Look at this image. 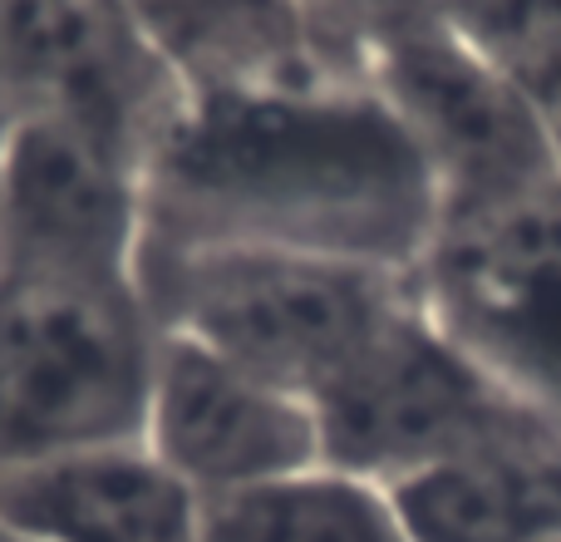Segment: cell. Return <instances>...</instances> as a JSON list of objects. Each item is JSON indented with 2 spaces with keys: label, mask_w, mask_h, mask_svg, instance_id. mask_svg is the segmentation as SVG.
<instances>
[{
  "label": "cell",
  "mask_w": 561,
  "mask_h": 542,
  "mask_svg": "<svg viewBox=\"0 0 561 542\" xmlns=\"http://www.w3.org/2000/svg\"><path fill=\"white\" fill-rule=\"evenodd\" d=\"M138 439L197 498L320 464V434L306 399L168 330L158 336Z\"/></svg>",
  "instance_id": "52a82bcc"
},
{
  "label": "cell",
  "mask_w": 561,
  "mask_h": 542,
  "mask_svg": "<svg viewBox=\"0 0 561 542\" xmlns=\"http://www.w3.org/2000/svg\"><path fill=\"white\" fill-rule=\"evenodd\" d=\"M178 94L280 84L345 69L320 49L300 0H94ZM365 75V69H355Z\"/></svg>",
  "instance_id": "9c48e42d"
},
{
  "label": "cell",
  "mask_w": 561,
  "mask_h": 542,
  "mask_svg": "<svg viewBox=\"0 0 561 542\" xmlns=\"http://www.w3.org/2000/svg\"><path fill=\"white\" fill-rule=\"evenodd\" d=\"M10 118H15V109H10V89H5V75H0V148H5V134H10Z\"/></svg>",
  "instance_id": "5bb4252c"
},
{
  "label": "cell",
  "mask_w": 561,
  "mask_h": 542,
  "mask_svg": "<svg viewBox=\"0 0 561 542\" xmlns=\"http://www.w3.org/2000/svg\"><path fill=\"white\" fill-rule=\"evenodd\" d=\"M158 336L138 267L0 252V478L144 434Z\"/></svg>",
  "instance_id": "7a4b0ae2"
},
{
  "label": "cell",
  "mask_w": 561,
  "mask_h": 542,
  "mask_svg": "<svg viewBox=\"0 0 561 542\" xmlns=\"http://www.w3.org/2000/svg\"><path fill=\"white\" fill-rule=\"evenodd\" d=\"M389 494L409 542H561V434L537 419Z\"/></svg>",
  "instance_id": "30bf717a"
},
{
  "label": "cell",
  "mask_w": 561,
  "mask_h": 542,
  "mask_svg": "<svg viewBox=\"0 0 561 542\" xmlns=\"http://www.w3.org/2000/svg\"><path fill=\"white\" fill-rule=\"evenodd\" d=\"M138 281L158 330L256 370L306 405L414 301V271L280 247H144Z\"/></svg>",
  "instance_id": "3957f363"
},
{
  "label": "cell",
  "mask_w": 561,
  "mask_h": 542,
  "mask_svg": "<svg viewBox=\"0 0 561 542\" xmlns=\"http://www.w3.org/2000/svg\"><path fill=\"white\" fill-rule=\"evenodd\" d=\"M414 291L517 405L561 434V183L438 217Z\"/></svg>",
  "instance_id": "5b68a950"
},
{
  "label": "cell",
  "mask_w": 561,
  "mask_h": 542,
  "mask_svg": "<svg viewBox=\"0 0 561 542\" xmlns=\"http://www.w3.org/2000/svg\"><path fill=\"white\" fill-rule=\"evenodd\" d=\"M203 542H409V528L385 484L320 459L203 498Z\"/></svg>",
  "instance_id": "8fae6325"
},
{
  "label": "cell",
  "mask_w": 561,
  "mask_h": 542,
  "mask_svg": "<svg viewBox=\"0 0 561 542\" xmlns=\"http://www.w3.org/2000/svg\"><path fill=\"white\" fill-rule=\"evenodd\" d=\"M320 459L394 488L468 449L537 425L434 316L409 301L316 399Z\"/></svg>",
  "instance_id": "277c9868"
},
{
  "label": "cell",
  "mask_w": 561,
  "mask_h": 542,
  "mask_svg": "<svg viewBox=\"0 0 561 542\" xmlns=\"http://www.w3.org/2000/svg\"><path fill=\"white\" fill-rule=\"evenodd\" d=\"M365 75L414 138L438 217L488 213L561 183L557 148L527 94L438 15L385 39L365 59Z\"/></svg>",
  "instance_id": "8992f818"
},
{
  "label": "cell",
  "mask_w": 561,
  "mask_h": 542,
  "mask_svg": "<svg viewBox=\"0 0 561 542\" xmlns=\"http://www.w3.org/2000/svg\"><path fill=\"white\" fill-rule=\"evenodd\" d=\"M434 178L369 75L178 94L144 158V247H280L414 271Z\"/></svg>",
  "instance_id": "6da1fadb"
},
{
  "label": "cell",
  "mask_w": 561,
  "mask_h": 542,
  "mask_svg": "<svg viewBox=\"0 0 561 542\" xmlns=\"http://www.w3.org/2000/svg\"><path fill=\"white\" fill-rule=\"evenodd\" d=\"M0 533L20 542H203V498L144 439L0 478Z\"/></svg>",
  "instance_id": "ba28073f"
},
{
  "label": "cell",
  "mask_w": 561,
  "mask_h": 542,
  "mask_svg": "<svg viewBox=\"0 0 561 542\" xmlns=\"http://www.w3.org/2000/svg\"><path fill=\"white\" fill-rule=\"evenodd\" d=\"M0 542H20V538H10V533H0Z\"/></svg>",
  "instance_id": "9a60e30c"
},
{
  "label": "cell",
  "mask_w": 561,
  "mask_h": 542,
  "mask_svg": "<svg viewBox=\"0 0 561 542\" xmlns=\"http://www.w3.org/2000/svg\"><path fill=\"white\" fill-rule=\"evenodd\" d=\"M438 0H300L320 49L345 69H365L385 39L434 20Z\"/></svg>",
  "instance_id": "4fadbf2b"
},
{
  "label": "cell",
  "mask_w": 561,
  "mask_h": 542,
  "mask_svg": "<svg viewBox=\"0 0 561 542\" xmlns=\"http://www.w3.org/2000/svg\"><path fill=\"white\" fill-rule=\"evenodd\" d=\"M434 15L542 109L561 94V0H438Z\"/></svg>",
  "instance_id": "7c38bea8"
}]
</instances>
